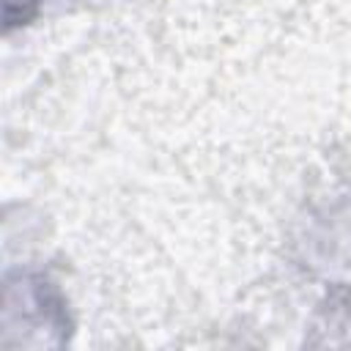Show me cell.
<instances>
[{"label":"cell","mask_w":351,"mask_h":351,"mask_svg":"<svg viewBox=\"0 0 351 351\" xmlns=\"http://www.w3.org/2000/svg\"><path fill=\"white\" fill-rule=\"evenodd\" d=\"M41 0H5V27L11 30L14 25H25L36 16Z\"/></svg>","instance_id":"7a4b0ae2"},{"label":"cell","mask_w":351,"mask_h":351,"mask_svg":"<svg viewBox=\"0 0 351 351\" xmlns=\"http://www.w3.org/2000/svg\"><path fill=\"white\" fill-rule=\"evenodd\" d=\"M324 239L326 241H315L318 247H329L326 255L318 261V269H324L332 280L351 288V203L329 214Z\"/></svg>","instance_id":"6da1fadb"}]
</instances>
